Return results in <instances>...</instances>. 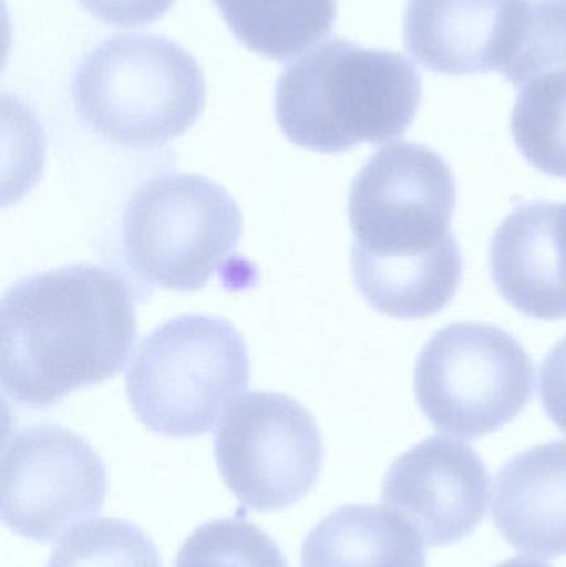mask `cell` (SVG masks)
I'll return each mask as SVG.
<instances>
[{
    "mask_svg": "<svg viewBox=\"0 0 566 567\" xmlns=\"http://www.w3.org/2000/svg\"><path fill=\"white\" fill-rule=\"evenodd\" d=\"M535 367L507 330L492 323L442 327L422 349L415 399L439 432L482 439L504 429L534 395Z\"/></svg>",
    "mask_w": 566,
    "mask_h": 567,
    "instance_id": "cell-7",
    "label": "cell"
},
{
    "mask_svg": "<svg viewBox=\"0 0 566 567\" xmlns=\"http://www.w3.org/2000/svg\"><path fill=\"white\" fill-rule=\"evenodd\" d=\"M421 100V75L405 56L332 39L286 66L275 113L296 146L342 153L404 135Z\"/></svg>",
    "mask_w": 566,
    "mask_h": 567,
    "instance_id": "cell-3",
    "label": "cell"
},
{
    "mask_svg": "<svg viewBox=\"0 0 566 567\" xmlns=\"http://www.w3.org/2000/svg\"><path fill=\"white\" fill-rule=\"evenodd\" d=\"M175 567H288L279 546L241 518L215 519L183 543Z\"/></svg>",
    "mask_w": 566,
    "mask_h": 567,
    "instance_id": "cell-18",
    "label": "cell"
},
{
    "mask_svg": "<svg viewBox=\"0 0 566 567\" xmlns=\"http://www.w3.org/2000/svg\"><path fill=\"white\" fill-rule=\"evenodd\" d=\"M241 333L218 316L189 313L145 337L126 373L136 419L158 435L192 439L215 429L249 383Z\"/></svg>",
    "mask_w": 566,
    "mask_h": 567,
    "instance_id": "cell-5",
    "label": "cell"
},
{
    "mask_svg": "<svg viewBox=\"0 0 566 567\" xmlns=\"http://www.w3.org/2000/svg\"><path fill=\"white\" fill-rule=\"evenodd\" d=\"M528 0H408L404 43L429 72H504L517 50Z\"/></svg>",
    "mask_w": 566,
    "mask_h": 567,
    "instance_id": "cell-11",
    "label": "cell"
},
{
    "mask_svg": "<svg viewBox=\"0 0 566 567\" xmlns=\"http://www.w3.org/2000/svg\"><path fill=\"white\" fill-rule=\"evenodd\" d=\"M138 333L135 296L116 272L73 265L20 279L0 306V382L27 409L55 405L125 367Z\"/></svg>",
    "mask_w": 566,
    "mask_h": 567,
    "instance_id": "cell-2",
    "label": "cell"
},
{
    "mask_svg": "<svg viewBox=\"0 0 566 567\" xmlns=\"http://www.w3.org/2000/svg\"><path fill=\"white\" fill-rule=\"evenodd\" d=\"M47 567H162L155 543L133 523L99 518L60 539Z\"/></svg>",
    "mask_w": 566,
    "mask_h": 567,
    "instance_id": "cell-17",
    "label": "cell"
},
{
    "mask_svg": "<svg viewBox=\"0 0 566 567\" xmlns=\"http://www.w3.org/2000/svg\"><path fill=\"white\" fill-rule=\"evenodd\" d=\"M538 390L545 412L566 433V336L542 362Z\"/></svg>",
    "mask_w": 566,
    "mask_h": 567,
    "instance_id": "cell-21",
    "label": "cell"
},
{
    "mask_svg": "<svg viewBox=\"0 0 566 567\" xmlns=\"http://www.w3.org/2000/svg\"><path fill=\"white\" fill-rule=\"evenodd\" d=\"M215 456L238 502L253 512L271 513L311 492L321 475L325 443L315 416L298 400L251 392L223 416Z\"/></svg>",
    "mask_w": 566,
    "mask_h": 567,
    "instance_id": "cell-8",
    "label": "cell"
},
{
    "mask_svg": "<svg viewBox=\"0 0 566 567\" xmlns=\"http://www.w3.org/2000/svg\"><path fill=\"white\" fill-rule=\"evenodd\" d=\"M454 173L434 150L392 143L352 182L348 212L352 278L366 302L395 319H425L449 306L462 281L451 231Z\"/></svg>",
    "mask_w": 566,
    "mask_h": 567,
    "instance_id": "cell-1",
    "label": "cell"
},
{
    "mask_svg": "<svg viewBox=\"0 0 566 567\" xmlns=\"http://www.w3.org/2000/svg\"><path fill=\"white\" fill-rule=\"evenodd\" d=\"M492 516L512 548L545 559L566 556V440L525 450L502 466Z\"/></svg>",
    "mask_w": 566,
    "mask_h": 567,
    "instance_id": "cell-13",
    "label": "cell"
},
{
    "mask_svg": "<svg viewBox=\"0 0 566 567\" xmlns=\"http://www.w3.org/2000/svg\"><path fill=\"white\" fill-rule=\"evenodd\" d=\"M491 476L478 453L449 436H429L399 456L382 483V502L431 546L471 536L487 513Z\"/></svg>",
    "mask_w": 566,
    "mask_h": 567,
    "instance_id": "cell-10",
    "label": "cell"
},
{
    "mask_svg": "<svg viewBox=\"0 0 566 567\" xmlns=\"http://www.w3.org/2000/svg\"><path fill=\"white\" fill-rule=\"evenodd\" d=\"M495 567H550L545 565V563L535 561V559L528 558H512L507 559V561L501 563V565Z\"/></svg>",
    "mask_w": 566,
    "mask_h": 567,
    "instance_id": "cell-22",
    "label": "cell"
},
{
    "mask_svg": "<svg viewBox=\"0 0 566 567\" xmlns=\"http://www.w3.org/2000/svg\"><path fill=\"white\" fill-rule=\"evenodd\" d=\"M241 236L235 198L193 173L142 183L123 213L126 265L140 281L175 292L203 289L233 258Z\"/></svg>",
    "mask_w": 566,
    "mask_h": 567,
    "instance_id": "cell-6",
    "label": "cell"
},
{
    "mask_svg": "<svg viewBox=\"0 0 566 567\" xmlns=\"http://www.w3.org/2000/svg\"><path fill=\"white\" fill-rule=\"evenodd\" d=\"M233 35L251 52L286 62L335 29L336 0H213Z\"/></svg>",
    "mask_w": 566,
    "mask_h": 567,
    "instance_id": "cell-15",
    "label": "cell"
},
{
    "mask_svg": "<svg viewBox=\"0 0 566 567\" xmlns=\"http://www.w3.org/2000/svg\"><path fill=\"white\" fill-rule=\"evenodd\" d=\"M501 296L532 319L566 317V203L517 206L491 241Z\"/></svg>",
    "mask_w": 566,
    "mask_h": 567,
    "instance_id": "cell-12",
    "label": "cell"
},
{
    "mask_svg": "<svg viewBox=\"0 0 566 567\" xmlns=\"http://www.w3.org/2000/svg\"><path fill=\"white\" fill-rule=\"evenodd\" d=\"M73 105L96 135L125 148L165 145L202 116L206 80L179 43L153 33L103 40L76 66Z\"/></svg>",
    "mask_w": 566,
    "mask_h": 567,
    "instance_id": "cell-4",
    "label": "cell"
},
{
    "mask_svg": "<svg viewBox=\"0 0 566 567\" xmlns=\"http://www.w3.org/2000/svg\"><path fill=\"white\" fill-rule=\"evenodd\" d=\"M566 69V3L528 0L524 33L502 75L521 90L528 80Z\"/></svg>",
    "mask_w": 566,
    "mask_h": 567,
    "instance_id": "cell-19",
    "label": "cell"
},
{
    "mask_svg": "<svg viewBox=\"0 0 566 567\" xmlns=\"http://www.w3.org/2000/svg\"><path fill=\"white\" fill-rule=\"evenodd\" d=\"M106 488L102 458L72 430L43 423L19 430L3 443L2 522L22 538L50 543L99 515Z\"/></svg>",
    "mask_w": 566,
    "mask_h": 567,
    "instance_id": "cell-9",
    "label": "cell"
},
{
    "mask_svg": "<svg viewBox=\"0 0 566 567\" xmlns=\"http://www.w3.org/2000/svg\"><path fill=\"white\" fill-rule=\"evenodd\" d=\"M176 0H79L95 19L122 29L150 25L168 12Z\"/></svg>",
    "mask_w": 566,
    "mask_h": 567,
    "instance_id": "cell-20",
    "label": "cell"
},
{
    "mask_svg": "<svg viewBox=\"0 0 566 567\" xmlns=\"http://www.w3.org/2000/svg\"><path fill=\"white\" fill-rule=\"evenodd\" d=\"M511 130L534 168L566 179V69L541 73L522 86Z\"/></svg>",
    "mask_w": 566,
    "mask_h": 567,
    "instance_id": "cell-16",
    "label": "cell"
},
{
    "mask_svg": "<svg viewBox=\"0 0 566 567\" xmlns=\"http://www.w3.org/2000/svg\"><path fill=\"white\" fill-rule=\"evenodd\" d=\"M302 567H428L421 533L391 506L348 505L302 545Z\"/></svg>",
    "mask_w": 566,
    "mask_h": 567,
    "instance_id": "cell-14",
    "label": "cell"
}]
</instances>
